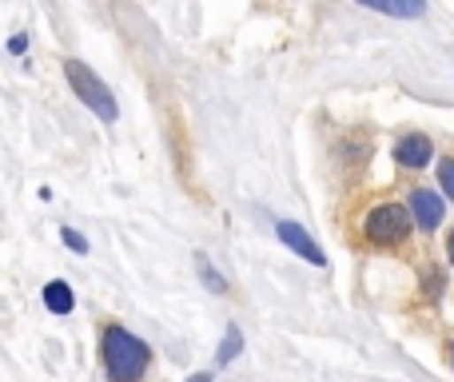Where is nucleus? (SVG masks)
Wrapping results in <instances>:
<instances>
[{
  "label": "nucleus",
  "mask_w": 454,
  "mask_h": 382,
  "mask_svg": "<svg viewBox=\"0 0 454 382\" xmlns=\"http://www.w3.org/2000/svg\"><path fill=\"white\" fill-rule=\"evenodd\" d=\"M104 371L112 382H140L148 371V347L124 326H108L104 331Z\"/></svg>",
  "instance_id": "1"
},
{
  "label": "nucleus",
  "mask_w": 454,
  "mask_h": 382,
  "mask_svg": "<svg viewBox=\"0 0 454 382\" xmlns=\"http://www.w3.org/2000/svg\"><path fill=\"white\" fill-rule=\"evenodd\" d=\"M8 48H12V52H24V48H28V36H12L8 40Z\"/></svg>",
  "instance_id": "13"
},
{
  "label": "nucleus",
  "mask_w": 454,
  "mask_h": 382,
  "mask_svg": "<svg viewBox=\"0 0 454 382\" xmlns=\"http://www.w3.org/2000/svg\"><path fill=\"white\" fill-rule=\"evenodd\" d=\"M411 207H414V223H419L422 231H435L438 223H442V211H446L442 195H438V191H427V187L414 191V195H411Z\"/></svg>",
  "instance_id": "5"
},
{
  "label": "nucleus",
  "mask_w": 454,
  "mask_h": 382,
  "mask_svg": "<svg viewBox=\"0 0 454 382\" xmlns=\"http://www.w3.org/2000/svg\"><path fill=\"white\" fill-rule=\"evenodd\" d=\"M60 235H64V243H68V247H72V251H80V255H84V251H88V239H84V235H80V231L64 227V231H60Z\"/></svg>",
  "instance_id": "11"
},
{
  "label": "nucleus",
  "mask_w": 454,
  "mask_h": 382,
  "mask_svg": "<svg viewBox=\"0 0 454 382\" xmlns=\"http://www.w3.org/2000/svg\"><path fill=\"white\" fill-rule=\"evenodd\" d=\"M64 76H68L72 92H76L80 100H84L100 119H108V124H112V119L119 116V108H116V100H112L108 84H104V80L96 76L92 68H84L80 60H64Z\"/></svg>",
  "instance_id": "2"
},
{
  "label": "nucleus",
  "mask_w": 454,
  "mask_h": 382,
  "mask_svg": "<svg viewBox=\"0 0 454 382\" xmlns=\"http://www.w3.org/2000/svg\"><path fill=\"white\" fill-rule=\"evenodd\" d=\"M44 307L52 310V315H68V310L76 307V294H72V286L64 283V279H52V283L44 286Z\"/></svg>",
  "instance_id": "8"
},
{
  "label": "nucleus",
  "mask_w": 454,
  "mask_h": 382,
  "mask_svg": "<svg viewBox=\"0 0 454 382\" xmlns=\"http://www.w3.org/2000/svg\"><path fill=\"white\" fill-rule=\"evenodd\" d=\"M450 263H454V231H450Z\"/></svg>",
  "instance_id": "15"
},
{
  "label": "nucleus",
  "mask_w": 454,
  "mask_h": 382,
  "mask_svg": "<svg viewBox=\"0 0 454 382\" xmlns=\"http://www.w3.org/2000/svg\"><path fill=\"white\" fill-rule=\"evenodd\" d=\"M411 211L406 207H398V203H382V207H374L371 215H366V223H363V231H366V239H371L374 247H395V243H403L406 235H411Z\"/></svg>",
  "instance_id": "3"
},
{
  "label": "nucleus",
  "mask_w": 454,
  "mask_h": 382,
  "mask_svg": "<svg viewBox=\"0 0 454 382\" xmlns=\"http://www.w3.org/2000/svg\"><path fill=\"white\" fill-rule=\"evenodd\" d=\"M358 4L374 8V12L398 16V20H419V16L427 12V0H358Z\"/></svg>",
  "instance_id": "7"
},
{
  "label": "nucleus",
  "mask_w": 454,
  "mask_h": 382,
  "mask_svg": "<svg viewBox=\"0 0 454 382\" xmlns=\"http://www.w3.org/2000/svg\"><path fill=\"white\" fill-rule=\"evenodd\" d=\"M438 183H442V191L454 199V159H446V164L438 167Z\"/></svg>",
  "instance_id": "10"
},
{
  "label": "nucleus",
  "mask_w": 454,
  "mask_h": 382,
  "mask_svg": "<svg viewBox=\"0 0 454 382\" xmlns=\"http://www.w3.org/2000/svg\"><path fill=\"white\" fill-rule=\"evenodd\" d=\"M395 159L403 167H427L430 164V140L427 135H403L395 143Z\"/></svg>",
  "instance_id": "6"
},
{
  "label": "nucleus",
  "mask_w": 454,
  "mask_h": 382,
  "mask_svg": "<svg viewBox=\"0 0 454 382\" xmlns=\"http://www.w3.org/2000/svg\"><path fill=\"white\" fill-rule=\"evenodd\" d=\"M188 382H207V374H196V378H188Z\"/></svg>",
  "instance_id": "14"
},
{
  "label": "nucleus",
  "mask_w": 454,
  "mask_h": 382,
  "mask_svg": "<svg viewBox=\"0 0 454 382\" xmlns=\"http://www.w3.org/2000/svg\"><path fill=\"white\" fill-rule=\"evenodd\" d=\"M239 350H243V334H239V326L231 323V326H227V342L219 347V366H227L231 358L239 355Z\"/></svg>",
  "instance_id": "9"
},
{
  "label": "nucleus",
  "mask_w": 454,
  "mask_h": 382,
  "mask_svg": "<svg viewBox=\"0 0 454 382\" xmlns=\"http://www.w3.org/2000/svg\"><path fill=\"white\" fill-rule=\"evenodd\" d=\"M199 271H204V279H207V286H212V291H223V279L215 275V271H212V263H207L204 255H199Z\"/></svg>",
  "instance_id": "12"
},
{
  "label": "nucleus",
  "mask_w": 454,
  "mask_h": 382,
  "mask_svg": "<svg viewBox=\"0 0 454 382\" xmlns=\"http://www.w3.org/2000/svg\"><path fill=\"white\" fill-rule=\"evenodd\" d=\"M275 235L283 239L287 247H291L299 259H307V263H315V267H323L327 263V255H323V247L315 243V239L307 235V231L299 227V223H291V219H283V223H275Z\"/></svg>",
  "instance_id": "4"
}]
</instances>
